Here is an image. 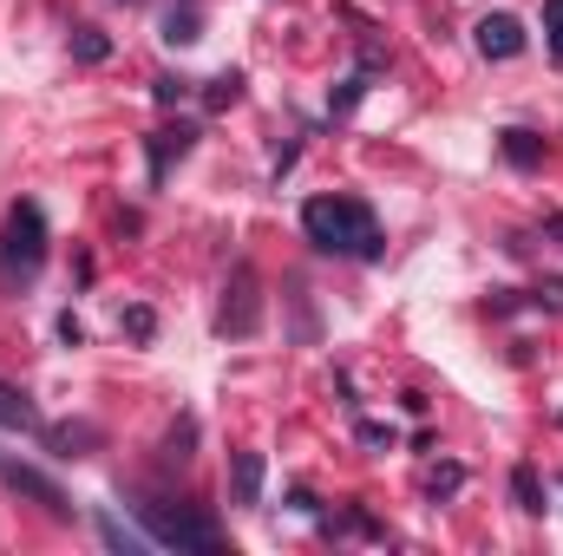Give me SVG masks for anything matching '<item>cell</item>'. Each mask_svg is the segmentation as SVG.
I'll return each instance as SVG.
<instances>
[{
  "mask_svg": "<svg viewBox=\"0 0 563 556\" xmlns=\"http://www.w3.org/2000/svg\"><path fill=\"white\" fill-rule=\"evenodd\" d=\"M301 236L314 256H341V263H380L387 256V236L374 223V203L367 197H308L301 203Z\"/></svg>",
  "mask_w": 563,
  "mask_h": 556,
  "instance_id": "cell-1",
  "label": "cell"
},
{
  "mask_svg": "<svg viewBox=\"0 0 563 556\" xmlns=\"http://www.w3.org/2000/svg\"><path fill=\"white\" fill-rule=\"evenodd\" d=\"M139 524H144V537L164 544V551H197V556L223 551L217 518L197 511V504H184V498H139Z\"/></svg>",
  "mask_w": 563,
  "mask_h": 556,
  "instance_id": "cell-2",
  "label": "cell"
},
{
  "mask_svg": "<svg viewBox=\"0 0 563 556\" xmlns=\"http://www.w3.org/2000/svg\"><path fill=\"white\" fill-rule=\"evenodd\" d=\"M53 256V230H46V210L33 197H20L7 210V230H0V281L7 288H26V281L46 269Z\"/></svg>",
  "mask_w": 563,
  "mask_h": 556,
  "instance_id": "cell-3",
  "label": "cell"
},
{
  "mask_svg": "<svg viewBox=\"0 0 563 556\" xmlns=\"http://www.w3.org/2000/svg\"><path fill=\"white\" fill-rule=\"evenodd\" d=\"M263 276H256V263L250 256H236V269L223 281V308H217V334L223 341H250V334H263Z\"/></svg>",
  "mask_w": 563,
  "mask_h": 556,
  "instance_id": "cell-4",
  "label": "cell"
},
{
  "mask_svg": "<svg viewBox=\"0 0 563 556\" xmlns=\"http://www.w3.org/2000/svg\"><path fill=\"white\" fill-rule=\"evenodd\" d=\"M0 485H7L13 498H33V504H40L46 518H59V524L73 518V498H66L40 465H26V458H13V452H0Z\"/></svg>",
  "mask_w": 563,
  "mask_h": 556,
  "instance_id": "cell-5",
  "label": "cell"
},
{
  "mask_svg": "<svg viewBox=\"0 0 563 556\" xmlns=\"http://www.w3.org/2000/svg\"><path fill=\"white\" fill-rule=\"evenodd\" d=\"M197 138H203V132H197L190 119H170V125H157V132L144 138V170H151V184H164V177H170V164H184V157L197 151Z\"/></svg>",
  "mask_w": 563,
  "mask_h": 556,
  "instance_id": "cell-6",
  "label": "cell"
},
{
  "mask_svg": "<svg viewBox=\"0 0 563 556\" xmlns=\"http://www.w3.org/2000/svg\"><path fill=\"white\" fill-rule=\"evenodd\" d=\"M472 40H478V53H485V59H518V53L531 46V33H525V20H518V13H485V20L472 26Z\"/></svg>",
  "mask_w": 563,
  "mask_h": 556,
  "instance_id": "cell-7",
  "label": "cell"
},
{
  "mask_svg": "<svg viewBox=\"0 0 563 556\" xmlns=\"http://www.w3.org/2000/svg\"><path fill=\"white\" fill-rule=\"evenodd\" d=\"M40 438H46V452H53V458H86L106 432H99L92 419H66V425H40Z\"/></svg>",
  "mask_w": 563,
  "mask_h": 556,
  "instance_id": "cell-8",
  "label": "cell"
},
{
  "mask_svg": "<svg viewBox=\"0 0 563 556\" xmlns=\"http://www.w3.org/2000/svg\"><path fill=\"white\" fill-rule=\"evenodd\" d=\"M157 40H164V46H197V40H203V7H197V0H177V7H164V20H157Z\"/></svg>",
  "mask_w": 563,
  "mask_h": 556,
  "instance_id": "cell-9",
  "label": "cell"
},
{
  "mask_svg": "<svg viewBox=\"0 0 563 556\" xmlns=\"http://www.w3.org/2000/svg\"><path fill=\"white\" fill-rule=\"evenodd\" d=\"M263 478H269V465H263V452H230V485H236V504H263Z\"/></svg>",
  "mask_w": 563,
  "mask_h": 556,
  "instance_id": "cell-10",
  "label": "cell"
},
{
  "mask_svg": "<svg viewBox=\"0 0 563 556\" xmlns=\"http://www.w3.org/2000/svg\"><path fill=\"white\" fill-rule=\"evenodd\" d=\"M321 531H328V537H367V544H387V524H380L367 504H347V511L321 518Z\"/></svg>",
  "mask_w": 563,
  "mask_h": 556,
  "instance_id": "cell-11",
  "label": "cell"
},
{
  "mask_svg": "<svg viewBox=\"0 0 563 556\" xmlns=\"http://www.w3.org/2000/svg\"><path fill=\"white\" fill-rule=\"evenodd\" d=\"M46 419L33 407V393H20L13 380H0V432H40Z\"/></svg>",
  "mask_w": 563,
  "mask_h": 556,
  "instance_id": "cell-12",
  "label": "cell"
},
{
  "mask_svg": "<svg viewBox=\"0 0 563 556\" xmlns=\"http://www.w3.org/2000/svg\"><path fill=\"white\" fill-rule=\"evenodd\" d=\"M498 157H505L511 170H544V138L525 132V125H511V132H498Z\"/></svg>",
  "mask_w": 563,
  "mask_h": 556,
  "instance_id": "cell-13",
  "label": "cell"
},
{
  "mask_svg": "<svg viewBox=\"0 0 563 556\" xmlns=\"http://www.w3.org/2000/svg\"><path fill=\"white\" fill-rule=\"evenodd\" d=\"M511 498H518L525 518H544V478H538V465H511Z\"/></svg>",
  "mask_w": 563,
  "mask_h": 556,
  "instance_id": "cell-14",
  "label": "cell"
},
{
  "mask_svg": "<svg viewBox=\"0 0 563 556\" xmlns=\"http://www.w3.org/2000/svg\"><path fill=\"white\" fill-rule=\"evenodd\" d=\"M236 99H243V73H236V66L217 73V79H203V105H210V112H230Z\"/></svg>",
  "mask_w": 563,
  "mask_h": 556,
  "instance_id": "cell-15",
  "label": "cell"
},
{
  "mask_svg": "<svg viewBox=\"0 0 563 556\" xmlns=\"http://www.w3.org/2000/svg\"><path fill=\"white\" fill-rule=\"evenodd\" d=\"M361 99H367V73H347V79H341V86L328 92V125H334V119H347V112H354Z\"/></svg>",
  "mask_w": 563,
  "mask_h": 556,
  "instance_id": "cell-16",
  "label": "cell"
},
{
  "mask_svg": "<svg viewBox=\"0 0 563 556\" xmlns=\"http://www.w3.org/2000/svg\"><path fill=\"white\" fill-rule=\"evenodd\" d=\"M73 59L79 66H99V59H112V40L99 26H73Z\"/></svg>",
  "mask_w": 563,
  "mask_h": 556,
  "instance_id": "cell-17",
  "label": "cell"
},
{
  "mask_svg": "<svg viewBox=\"0 0 563 556\" xmlns=\"http://www.w3.org/2000/svg\"><path fill=\"white\" fill-rule=\"evenodd\" d=\"M190 92H197V79H184V73H157V79H151V99H157L164 112H177Z\"/></svg>",
  "mask_w": 563,
  "mask_h": 556,
  "instance_id": "cell-18",
  "label": "cell"
},
{
  "mask_svg": "<svg viewBox=\"0 0 563 556\" xmlns=\"http://www.w3.org/2000/svg\"><path fill=\"white\" fill-rule=\"evenodd\" d=\"M426 491H432V498H459V491H465V465H459V458H439V465L426 471Z\"/></svg>",
  "mask_w": 563,
  "mask_h": 556,
  "instance_id": "cell-19",
  "label": "cell"
},
{
  "mask_svg": "<svg viewBox=\"0 0 563 556\" xmlns=\"http://www.w3.org/2000/svg\"><path fill=\"white\" fill-rule=\"evenodd\" d=\"M354 438H361L367 452H394V445H400V432H394L387 419H354Z\"/></svg>",
  "mask_w": 563,
  "mask_h": 556,
  "instance_id": "cell-20",
  "label": "cell"
},
{
  "mask_svg": "<svg viewBox=\"0 0 563 556\" xmlns=\"http://www.w3.org/2000/svg\"><path fill=\"white\" fill-rule=\"evenodd\" d=\"M190 445H197V419L184 413L177 425H170V438H164V458H170V465H184V458H190Z\"/></svg>",
  "mask_w": 563,
  "mask_h": 556,
  "instance_id": "cell-21",
  "label": "cell"
},
{
  "mask_svg": "<svg viewBox=\"0 0 563 556\" xmlns=\"http://www.w3.org/2000/svg\"><path fill=\"white\" fill-rule=\"evenodd\" d=\"M99 537H106L112 551H144V544H151V537H139V531H125L112 511H99Z\"/></svg>",
  "mask_w": 563,
  "mask_h": 556,
  "instance_id": "cell-22",
  "label": "cell"
},
{
  "mask_svg": "<svg viewBox=\"0 0 563 556\" xmlns=\"http://www.w3.org/2000/svg\"><path fill=\"white\" fill-rule=\"evenodd\" d=\"M544 33H551V66H563V0H544Z\"/></svg>",
  "mask_w": 563,
  "mask_h": 556,
  "instance_id": "cell-23",
  "label": "cell"
},
{
  "mask_svg": "<svg viewBox=\"0 0 563 556\" xmlns=\"http://www.w3.org/2000/svg\"><path fill=\"white\" fill-rule=\"evenodd\" d=\"M119 327H125L132 341H151V334H157V314H151V308H125V314H119Z\"/></svg>",
  "mask_w": 563,
  "mask_h": 556,
  "instance_id": "cell-24",
  "label": "cell"
},
{
  "mask_svg": "<svg viewBox=\"0 0 563 556\" xmlns=\"http://www.w3.org/2000/svg\"><path fill=\"white\" fill-rule=\"evenodd\" d=\"M531 308H544V314H563V281L551 276L544 288H538V294H531Z\"/></svg>",
  "mask_w": 563,
  "mask_h": 556,
  "instance_id": "cell-25",
  "label": "cell"
},
{
  "mask_svg": "<svg viewBox=\"0 0 563 556\" xmlns=\"http://www.w3.org/2000/svg\"><path fill=\"white\" fill-rule=\"evenodd\" d=\"M59 341H66V347H86V327H79V314H73V308L59 314Z\"/></svg>",
  "mask_w": 563,
  "mask_h": 556,
  "instance_id": "cell-26",
  "label": "cell"
},
{
  "mask_svg": "<svg viewBox=\"0 0 563 556\" xmlns=\"http://www.w3.org/2000/svg\"><path fill=\"white\" fill-rule=\"evenodd\" d=\"M288 511H301V518H321V498H314V491H288Z\"/></svg>",
  "mask_w": 563,
  "mask_h": 556,
  "instance_id": "cell-27",
  "label": "cell"
},
{
  "mask_svg": "<svg viewBox=\"0 0 563 556\" xmlns=\"http://www.w3.org/2000/svg\"><path fill=\"white\" fill-rule=\"evenodd\" d=\"M544 236H558L563 243V210H544Z\"/></svg>",
  "mask_w": 563,
  "mask_h": 556,
  "instance_id": "cell-28",
  "label": "cell"
},
{
  "mask_svg": "<svg viewBox=\"0 0 563 556\" xmlns=\"http://www.w3.org/2000/svg\"><path fill=\"white\" fill-rule=\"evenodd\" d=\"M558 425H563V413H558Z\"/></svg>",
  "mask_w": 563,
  "mask_h": 556,
  "instance_id": "cell-29",
  "label": "cell"
}]
</instances>
